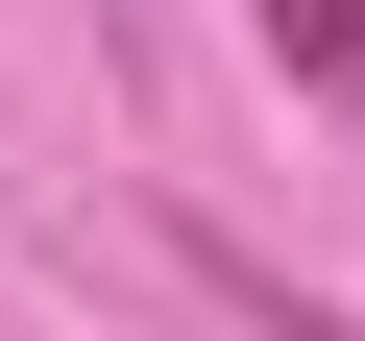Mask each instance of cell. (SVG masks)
I'll use <instances>...</instances> for the list:
<instances>
[{
	"mask_svg": "<svg viewBox=\"0 0 365 341\" xmlns=\"http://www.w3.org/2000/svg\"><path fill=\"white\" fill-rule=\"evenodd\" d=\"M244 25H268V73H292V98H365V0H244Z\"/></svg>",
	"mask_w": 365,
	"mask_h": 341,
	"instance_id": "1",
	"label": "cell"
}]
</instances>
